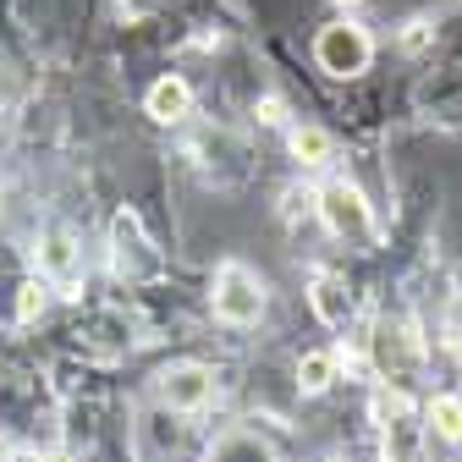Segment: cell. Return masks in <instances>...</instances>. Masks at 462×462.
Segmentation results:
<instances>
[{
    "instance_id": "ffe728a7",
    "label": "cell",
    "mask_w": 462,
    "mask_h": 462,
    "mask_svg": "<svg viewBox=\"0 0 462 462\" xmlns=\"http://www.w3.org/2000/svg\"><path fill=\"white\" fill-rule=\"evenodd\" d=\"M23 462H55V457H23Z\"/></svg>"
},
{
    "instance_id": "6da1fadb",
    "label": "cell",
    "mask_w": 462,
    "mask_h": 462,
    "mask_svg": "<svg viewBox=\"0 0 462 462\" xmlns=\"http://www.w3.org/2000/svg\"><path fill=\"white\" fill-rule=\"evenodd\" d=\"M314 215L336 243H353V248L374 243V209H369V199H364V188L353 177H330L314 193Z\"/></svg>"
},
{
    "instance_id": "9c48e42d",
    "label": "cell",
    "mask_w": 462,
    "mask_h": 462,
    "mask_svg": "<svg viewBox=\"0 0 462 462\" xmlns=\"http://www.w3.org/2000/svg\"><path fill=\"white\" fill-rule=\"evenodd\" d=\"M209 462H275V446L259 430H226V435H215Z\"/></svg>"
},
{
    "instance_id": "d6986e66",
    "label": "cell",
    "mask_w": 462,
    "mask_h": 462,
    "mask_svg": "<svg viewBox=\"0 0 462 462\" xmlns=\"http://www.w3.org/2000/svg\"><path fill=\"white\" fill-rule=\"evenodd\" d=\"M451 281H457V292H462V264H457V275H451Z\"/></svg>"
},
{
    "instance_id": "9a60e30c",
    "label": "cell",
    "mask_w": 462,
    "mask_h": 462,
    "mask_svg": "<svg viewBox=\"0 0 462 462\" xmlns=\"http://www.w3.org/2000/svg\"><path fill=\"white\" fill-rule=\"evenodd\" d=\"M44 314V281H23V292H17V319L33 325Z\"/></svg>"
},
{
    "instance_id": "5b68a950",
    "label": "cell",
    "mask_w": 462,
    "mask_h": 462,
    "mask_svg": "<svg viewBox=\"0 0 462 462\" xmlns=\"http://www.w3.org/2000/svg\"><path fill=\"white\" fill-rule=\"evenodd\" d=\"M424 358V341L408 319H374V336H369V369L380 380H408Z\"/></svg>"
},
{
    "instance_id": "7c38bea8",
    "label": "cell",
    "mask_w": 462,
    "mask_h": 462,
    "mask_svg": "<svg viewBox=\"0 0 462 462\" xmlns=\"http://www.w3.org/2000/svg\"><path fill=\"white\" fill-rule=\"evenodd\" d=\"M292 154H298L303 165H330L336 143H330V133H325V127L303 122V127H292Z\"/></svg>"
},
{
    "instance_id": "30bf717a",
    "label": "cell",
    "mask_w": 462,
    "mask_h": 462,
    "mask_svg": "<svg viewBox=\"0 0 462 462\" xmlns=\"http://www.w3.org/2000/svg\"><path fill=\"white\" fill-rule=\"evenodd\" d=\"M39 270H44L50 281H72V275H78V243H72V231H67V226H50V231H44Z\"/></svg>"
},
{
    "instance_id": "ba28073f",
    "label": "cell",
    "mask_w": 462,
    "mask_h": 462,
    "mask_svg": "<svg viewBox=\"0 0 462 462\" xmlns=\"http://www.w3.org/2000/svg\"><path fill=\"white\" fill-rule=\"evenodd\" d=\"M143 110L154 116V122H182V116L193 110V88H188V78H177V72H165V78H154L149 83V94H143Z\"/></svg>"
},
{
    "instance_id": "8fae6325",
    "label": "cell",
    "mask_w": 462,
    "mask_h": 462,
    "mask_svg": "<svg viewBox=\"0 0 462 462\" xmlns=\"http://www.w3.org/2000/svg\"><path fill=\"white\" fill-rule=\"evenodd\" d=\"M430 430L440 435V440H462V396L457 391H440V396H430Z\"/></svg>"
},
{
    "instance_id": "e0dca14e",
    "label": "cell",
    "mask_w": 462,
    "mask_h": 462,
    "mask_svg": "<svg viewBox=\"0 0 462 462\" xmlns=\"http://www.w3.org/2000/svg\"><path fill=\"white\" fill-rule=\"evenodd\" d=\"M259 110H264V122H286V105H281V99H264Z\"/></svg>"
},
{
    "instance_id": "3957f363",
    "label": "cell",
    "mask_w": 462,
    "mask_h": 462,
    "mask_svg": "<svg viewBox=\"0 0 462 462\" xmlns=\"http://www.w3.org/2000/svg\"><path fill=\"white\" fill-rule=\"evenodd\" d=\"M110 264H116V275H122L127 286H149V281L165 275V259L149 243L138 209H116L110 215Z\"/></svg>"
},
{
    "instance_id": "277c9868",
    "label": "cell",
    "mask_w": 462,
    "mask_h": 462,
    "mask_svg": "<svg viewBox=\"0 0 462 462\" xmlns=\"http://www.w3.org/2000/svg\"><path fill=\"white\" fill-rule=\"evenodd\" d=\"M314 61H319V72H330V78H364L369 61H374V39H369V28H358V23H330V28H319V39H314Z\"/></svg>"
},
{
    "instance_id": "44dd1931",
    "label": "cell",
    "mask_w": 462,
    "mask_h": 462,
    "mask_svg": "<svg viewBox=\"0 0 462 462\" xmlns=\"http://www.w3.org/2000/svg\"><path fill=\"white\" fill-rule=\"evenodd\" d=\"M330 462H353V457H330Z\"/></svg>"
},
{
    "instance_id": "4fadbf2b",
    "label": "cell",
    "mask_w": 462,
    "mask_h": 462,
    "mask_svg": "<svg viewBox=\"0 0 462 462\" xmlns=\"http://www.w3.org/2000/svg\"><path fill=\"white\" fill-rule=\"evenodd\" d=\"M330 380H336V353H303V358H298V385H303V396L330 391Z\"/></svg>"
},
{
    "instance_id": "5bb4252c",
    "label": "cell",
    "mask_w": 462,
    "mask_h": 462,
    "mask_svg": "<svg viewBox=\"0 0 462 462\" xmlns=\"http://www.w3.org/2000/svg\"><path fill=\"white\" fill-rule=\"evenodd\" d=\"M374 419H380V424H391V419H396V424H402V419H413V396L402 391V385L391 391V380H385V391L374 396Z\"/></svg>"
},
{
    "instance_id": "ac0fdd59",
    "label": "cell",
    "mask_w": 462,
    "mask_h": 462,
    "mask_svg": "<svg viewBox=\"0 0 462 462\" xmlns=\"http://www.w3.org/2000/svg\"><path fill=\"white\" fill-rule=\"evenodd\" d=\"M336 6H346V12H353V6H364V0H336Z\"/></svg>"
},
{
    "instance_id": "52a82bcc",
    "label": "cell",
    "mask_w": 462,
    "mask_h": 462,
    "mask_svg": "<svg viewBox=\"0 0 462 462\" xmlns=\"http://www.w3.org/2000/svg\"><path fill=\"white\" fill-rule=\"evenodd\" d=\"M309 303H314V314H319V325H330V330H346L353 325V292H346V281L336 275V270H314V286H309Z\"/></svg>"
},
{
    "instance_id": "8992f818",
    "label": "cell",
    "mask_w": 462,
    "mask_h": 462,
    "mask_svg": "<svg viewBox=\"0 0 462 462\" xmlns=\"http://www.w3.org/2000/svg\"><path fill=\"white\" fill-rule=\"evenodd\" d=\"M154 391H160V402H165L171 413H199V408L215 402V369H204V364H171V369L154 374Z\"/></svg>"
},
{
    "instance_id": "2e32d148",
    "label": "cell",
    "mask_w": 462,
    "mask_h": 462,
    "mask_svg": "<svg viewBox=\"0 0 462 462\" xmlns=\"http://www.w3.org/2000/svg\"><path fill=\"white\" fill-rule=\"evenodd\" d=\"M116 6H122V17H127V23H143V17L160 6V0H116Z\"/></svg>"
},
{
    "instance_id": "7a4b0ae2",
    "label": "cell",
    "mask_w": 462,
    "mask_h": 462,
    "mask_svg": "<svg viewBox=\"0 0 462 462\" xmlns=\"http://www.w3.org/2000/svg\"><path fill=\"white\" fill-rule=\"evenodd\" d=\"M209 303H215V319L231 325V330L259 325V319H264V303H270L264 275L248 270L243 259H226V264L215 270V292H209Z\"/></svg>"
}]
</instances>
